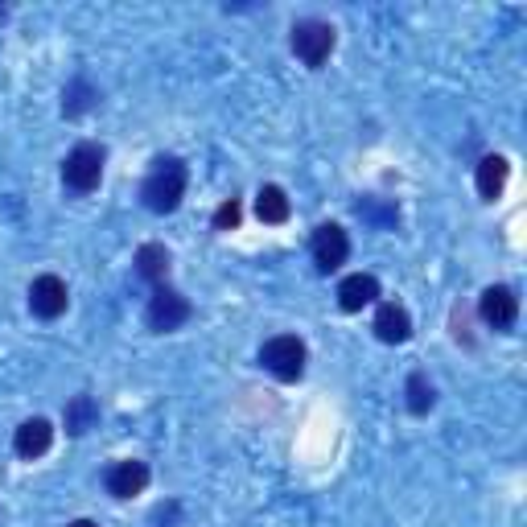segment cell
I'll use <instances>...</instances> for the list:
<instances>
[{"label":"cell","instance_id":"6da1fadb","mask_svg":"<svg viewBox=\"0 0 527 527\" xmlns=\"http://www.w3.org/2000/svg\"><path fill=\"white\" fill-rule=\"evenodd\" d=\"M140 198L153 215H169V210H178L182 198H186V165L178 157H161L153 161L145 186H140Z\"/></svg>","mask_w":527,"mask_h":527},{"label":"cell","instance_id":"7a4b0ae2","mask_svg":"<svg viewBox=\"0 0 527 527\" xmlns=\"http://www.w3.org/2000/svg\"><path fill=\"white\" fill-rule=\"evenodd\" d=\"M260 363H264L276 379L293 383V379H301V371H305V342L293 338V334H276V338H268V342L260 346Z\"/></svg>","mask_w":527,"mask_h":527},{"label":"cell","instance_id":"3957f363","mask_svg":"<svg viewBox=\"0 0 527 527\" xmlns=\"http://www.w3.org/2000/svg\"><path fill=\"white\" fill-rule=\"evenodd\" d=\"M334 50V25L330 21H318V17H309V21H297L293 25V54L305 62V66H322Z\"/></svg>","mask_w":527,"mask_h":527},{"label":"cell","instance_id":"277c9868","mask_svg":"<svg viewBox=\"0 0 527 527\" xmlns=\"http://www.w3.org/2000/svg\"><path fill=\"white\" fill-rule=\"evenodd\" d=\"M145 322H149V330H157V334L178 330V326L190 322V301H186L178 289L157 285V293L149 297V309H145Z\"/></svg>","mask_w":527,"mask_h":527},{"label":"cell","instance_id":"5b68a950","mask_svg":"<svg viewBox=\"0 0 527 527\" xmlns=\"http://www.w3.org/2000/svg\"><path fill=\"white\" fill-rule=\"evenodd\" d=\"M99 178H103V149L99 145H79L75 153L66 157V165H62V182L70 190H79V194L95 190Z\"/></svg>","mask_w":527,"mask_h":527},{"label":"cell","instance_id":"8992f818","mask_svg":"<svg viewBox=\"0 0 527 527\" xmlns=\"http://www.w3.org/2000/svg\"><path fill=\"white\" fill-rule=\"evenodd\" d=\"M346 256H350V239L338 223H322L318 231H313V264H318V272L342 268Z\"/></svg>","mask_w":527,"mask_h":527},{"label":"cell","instance_id":"52a82bcc","mask_svg":"<svg viewBox=\"0 0 527 527\" xmlns=\"http://www.w3.org/2000/svg\"><path fill=\"white\" fill-rule=\"evenodd\" d=\"M66 301H70V293H66V285L58 276H38L29 285V309L38 313V318H46V322H54V318H62L66 313Z\"/></svg>","mask_w":527,"mask_h":527},{"label":"cell","instance_id":"ba28073f","mask_svg":"<svg viewBox=\"0 0 527 527\" xmlns=\"http://www.w3.org/2000/svg\"><path fill=\"white\" fill-rule=\"evenodd\" d=\"M478 313H482V322L486 326H495V330H511L515 318H519V297L507 289V285H490L478 301Z\"/></svg>","mask_w":527,"mask_h":527},{"label":"cell","instance_id":"9c48e42d","mask_svg":"<svg viewBox=\"0 0 527 527\" xmlns=\"http://www.w3.org/2000/svg\"><path fill=\"white\" fill-rule=\"evenodd\" d=\"M54 445V425L46 416H33V420H25V425L17 429V437H13V449H17V458H25V462H33V458H42V453Z\"/></svg>","mask_w":527,"mask_h":527},{"label":"cell","instance_id":"30bf717a","mask_svg":"<svg viewBox=\"0 0 527 527\" xmlns=\"http://www.w3.org/2000/svg\"><path fill=\"white\" fill-rule=\"evenodd\" d=\"M145 486H149V466L145 462H116L108 470V495H116V499H132Z\"/></svg>","mask_w":527,"mask_h":527},{"label":"cell","instance_id":"8fae6325","mask_svg":"<svg viewBox=\"0 0 527 527\" xmlns=\"http://www.w3.org/2000/svg\"><path fill=\"white\" fill-rule=\"evenodd\" d=\"M408 334H412V318H408V309H404V305H396V301L379 305V313H375V338L396 346V342H408Z\"/></svg>","mask_w":527,"mask_h":527},{"label":"cell","instance_id":"7c38bea8","mask_svg":"<svg viewBox=\"0 0 527 527\" xmlns=\"http://www.w3.org/2000/svg\"><path fill=\"white\" fill-rule=\"evenodd\" d=\"M379 297V280L367 276V272H355V276H346L342 285H338V305L346 313H359L363 305H371Z\"/></svg>","mask_w":527,"mask_h":527},{"label":"cell","instance_id":"4fadbf2b","mask_svg":"<svg viewBox=\"0 0 527 527\" xmlns=\"http://www.w3.org/2000/svg\"><path fill=\"white\" fill-rule=\"evenodd\" d=\"M474 182H478V194H482L486 202H495V198L503 194V186H507V161H503V157H482Z\"/></svg>","mask_w":527,"mask_h":527},{"label":"cell","instance_id":"5bb4252c","mask_svg":"<svg viewBox=\"0 0 527 527\" xmlns=\"http://www.w3.org/2000/svg\"><path fill=\"white\" fill-rule=\"evenodd\" d=\"M256 215H260V223H289V215H293L289 194L280 186H264L256 194Z\"/></svg>","mask_w":527,"mask_h":527},{"label":"cell","instance_id":"9a60e30c","mask_svg":"<svg viewBox=\"0 0 527 527\" xmlns=\"http://www.w3.org/2000/svg\"><path fill=\"white\" fill-rule=\"evenodd\" d=\"M136 272L153 280V285H161V280L169 276V252L161 248V243H145V248L136 252Z\"/></svg>","mask_w":527,"mask_h":527},{"label":"cell","instance_id":"2e32d148","mask_svg":"<svg viewBox=\"0 0 527 527\" xmlns=\"http://www.w3.org/2000/svg\"><path fill=\"white\" fill-rule=\"evenodd\" d=\"M95 420H99V408H95V400L91 396H75L66 404V429L70 433H87V429H95Z\"/></svg>","mask_w":527,"mask_h":527},{"label":"cell","instance_id":"e0dca14e","mask_svg":"<svg viewBox=\"0 0 527 527\" xmlns=\"http://www.w3.org/2000/svg\"><path fill=\"white\" fill-rule=\"evenodd\" d=\"M437 404V392H433V383L425 379V375H408V412H416V416H425L429 408Z\"/></svg>","mask_w":527,"mask_h":527},{"label":"cell","instance_id":"ac0fdd59","mask_svg":"<svg viewBox=\"0 0 527 527\" xmlns=\"http://www.w3.org/2000/svg\"><path fill=\"white\" fill-rule=\"evenodd\" d=\"M91 99H95V91H91L87 83H75V87L66 91L62 112H66V116H79V112H87V108H91Z\"/></svg>","mask_w":527,"mask_h":527},{"label":"cell","instance_id":"d6986e66","mask_svg":"<svg viewBox=\"0 0 527 527\" xmlns=\"http://www.w3.org/2000/svg\"><path fill=\"white\" fill-rule=\"evenodd\" d=\"M239 219H243V206H239L235 198H227V202L215 210V227H219V231H231V227H239Z\"/></svg>","mask_w":527,"mask_h":527},{"label":"cell","instance_id":"ffe728a7","mask_svg":"<svg viewBox=\"0 0 527 527\" xmlns=\"http://www.w3.org/2000/svg\"><path fill=\"white\" fill-rule=\"evenodd\" d=\"M70 527H99V523H91V519H75V523H70Z\"/></svg>","mask_w":527,"mask_h":527}]
</instances>
